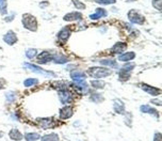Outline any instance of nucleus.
I'll return each instance as SVG.
<instances>
[{
	"instance_id": "nucleus-1",
	"label": "nucleus",
	"mask_w": 162,
	"mask_h": 141,
	"mask_svg": "<svg viewBox=\"0 0 162 141\" xmlns=\"http://www.w3.org/2000/svg\"><path fill=\"white\" fill-rule=\"evenodd\" d=\"M22 25L25 26V28L30 31H35L37 28V18L30 14H25L22 16Z\"/></svg>"
},
{
	"instance_id": "nucleus-2",
	"label": "nucleus",
	"mask_w": 162,
	"mask_h": 141,
	"mask_svg": "<svg viewBox=\"0 0 162 141\" xmlns=\"http://www.w3.org/2000/svg\"><path fill=\"white\" fill-rule=\"evenodd\" d=\"M111 74V71L108 70L105 68H99V66H96V68H91L89 70V75L93 78H103L107 77Z\"/></svg>"
},
{
	"instance_id": "nucleus-3",
	"label": "nucleus",
	"mask_w": 162,
	"mask_h": 141,
	"mask_svg": "<svg viewBox=\"0 0 162 141\" xmlns=\"http://www.w3.org/2000/svg\"><path fill=\"white\" fill-rule=\"evenodd\" d=\"M128 18H129V21L131 22V23L139 24V25H142L144 23V21H145L144 16H142L140 13L136 10H131L128 13Z\"/></svg>"
},
{
	"instance_id": "nucleus-4",
	"label": "nucleus",
	"mask_w": 162,
	"mask_h": 141,
	"mask_svg": "<svg viewBox=\"0 0 162 141\" xmlns=\"http://www.w3.org/2000/svg\"><path fill=\"white\" fill-rule=\"evenodd\" d=\"M24 66H25V68H27V69H30V70H32L33 72H35V73L42 74V75L52 76V77H55V76H56V74H55V73H51V72H47V71L43 70V69L39 68V66H37V65H33V64L25 63V64H24Z\"/></svg>"
},
{
	"instance_id": "nucleus-5",
	"label": "nucleus",
	"mask_w": 162,
	"mask_h": 141,
	"mask_svg": "<svg viewBox=\"0 0 162 141\" xmlns=\"http://www.w3.org/2000/svg\"><path fill=\"white\" fill-rule=\"evenodd\" d=\"M37 122L43 128H51L52 126H55V119L53 118L37 119Z\"/></svg>"
},
{
	"instance_id": "nucleus-6",
	"label": "nucleus",
	"mask_w": 162,
	"mask_h": 141,
	"mask_svg": "<svg viewBox=\"0 0 162 141\" xmlns=\"http://www.w3.org/2000/svg\"><path fill=\"white\" fill-rule=\"evenodd\" d=\"M73 88L75 89L76 91H78L79 93H87L89 91L87 89V84L85 82V80L83 81H79V82H75V84H71Z\"/></svg>"
},
{
	"instance_id": "nucleus-7",
	"label": "nucleus",
	"mask_w": 162,
	"mask_h": 141,
	"mask_svg": "<svg viewBox=\"0 0 162 141\" xmlns=\"http://www.w3.org/2000/svg\"><path fill=\"white\" fill-rule=\"evenodd\" d=\"M59 97H60V100H61L62 104H68V103L71 102V100H73L71 94L69 93L67 90L61 91V92L59 93Z\"/></svg>"
},
{
	"instance_id": "nucleus-8",
	"label": "nucleus",
	"mask_w": 162,
	"mask_h": 141,
	"mask_svg": "<svg viewBox=\"0 0 162 141\" xmlns=\"http://www.w3.org/2000/svg\"><path fill=\"white\" fill-rule=\"evenodd\" d=\"M73 113H74V110L71 106H65L60 110V118L65 120V119L71 118L73 116Z\"/></svg>"
},
{
	"instance_id": "nucleus-9",
	"label": "nucleus",
	"mask_w": 162,
	"mask_h": 141,
	"mask_svg": "<svg viewBox=\"0 0 162 141\" xmlns=\"http://www.w3.org/2000/svg\"><path fill=\"white\" fill-rule=\"evenodd\" d=\"M3 41L9 45H13V44H15L17 42V37L13 31H9L3 37Z\"/></svg>"
},
{
	"instance_id": "nucleus-10",
	"label": "nucleus",
	"mask_w": 162,
	"mask_h": 141,
	"mask_svg": "<svg viewBox=\"0 0 162 141\" xmlns=\"http://www.w3.org/2000/svg\"><path fill=\"white\" fill-rule=\"evenodd\" d=\"M69 35H71L69 27H64V28H63L62 30L59 32V34H58V39H59V41L64 43V42L67 41V39L69 37Z\"/></svg>"
},
{
	"instance_id": "nucleus-11",
	"label": "nucleus",
	"mask_w": 162,
	"mask_h": 141,
	"mask_svg": "<svg viewBox=\"0 0 162 141\" xmlns=\"http://www.w3.org/2000/svg\"><path fill=\"white\" fill-rule=\"evenodd\" d=\"M51 60H52V56L47 51H43L37 56V62L39 63H48Z\"/></svg>"
},
{
	"instance_id": "nucleus-12",
	"label": "nucleus",
	"mask_w": 162,
	"mask_h": 141,
	"mask_svg": "<svg viewBox=\"0 0 162 141\" xmlns=\"http://www.w3.org/2000/svg\"><path fill=\"white\" fill-rule=\"evenodd\" d=\"M71 77L75 82H79L85 79V74L81 71H73L71 73Z\"/></svg>"
},
{
	"instance_id": "nucleus-13",
	"label": "nucleus",
	"mask_w": 162,
	"mask_h": 141,
	"mask_svg": "<svg viewBox=\"0 0 162 141\" xmlns=\"http://www.w3.org/2000/svg\"><path fill=\"white\" fill-rule=\"evenodd\" d=\"M140 87L142 88V90L146 91V92L152 94V95L156 96V95H159V94H160V90H159V89H156V88H154V87H150V86H148V84H141Z\"/></svg>"
},
{
	"instance_id": "nucleus-14",
	"label": "nucleus",
	"mask_w": 162,
	"mask_h": 141,
	"mask_svg": "<svg viewBox=\"0 0 162 141\" xmlns=\"http://www.w3.org/2000/svg\"><path fill=\"white\" fill-rule=\"evenodd\" d=\"M113 109L116 113L118 115H123L124 111H125V106H124L123 102H121L120 100H115L113 104Z\"/></svg>"
},
{
	"instance_id": "nucleus-15",
	"label": "nucleus",
	"mask_w": 162,
	"mask_h": 141,
	"mask_svg": "<svg viewBox=\"0 0 162 141\" xmlns=\"http://www.w3.org/2000/svg\"><path fill=\"white\" fill-rule=\"evenodd\" d=\"M81 18H82V15H81V13H78V12L69 13V14H67L64 16V21H66V22L80 21Z\"/></svg>"
},
{
	"instance_id": "nucleus-16",
	"label": "nucleus",
	"mask_w": 162,
	"mask_h": 141,
	"mask_svg": "<svg viewBox=\"0 0 162 141\" xmlns=\"http://www.w3.org/2000/svg\"><path fill=\"white\" fill-rule=\"evenodd\" d=\"M9 136H10L11 139L14 141H20L22 139L21 133H20L19 131H17V129H12V131L9 133Z\"/></svg>"
},
{
	"instance_id": "nucleus-17",
	"label": "nucleus",
	"mask_w": 162,
	"mask_h": 141,
	"mask_svg": "<svg viewBox=\"0 0 162 141\" xmlns=\"http://www.w3.org/2000/svg\"><path fill=\"white\" fill-rule=\"evenodd\" d=\"M126 47H127L126 43H116L115 45L112 47L111 50H112V53H121L125 50Z\"/></svg>"
},
{
	"instance_id": "nucleus-18",
	"label": "nucleus",
	"mask_w": 162,
	"mask_h": 141,
	"mask_svg": "<svg viewBox=\"0 0 162 141\" xmlns=\"http://www.w3.org/2000/svg\"><path fill=\"white\" fill-rule=\"evenodd\" d=\"M106 15H107L106 10H103V9H97V10H96V12L94 13V14L90 15V18H91V19H98V18H100V17H102V16H106Z\"/></svg>"
},
{
	"instance_id": "nucleus-19",
	"label": "nucleus",
	"mask_w": 162,
	"mask_h": 141,
	"mask_svg": "<svg viewBox=\"0 0 162 141\" xmlns=\"http://www.w3.org/2000/svg\"><path fill=\"white\" fill-rule=\"evenodd\" d=\"M141 111L144 113H150V115H152V116L156 115L157 117H158V111L155 110V109L152 108L150 106H147V105H143V106H141Z\"/></svg>"
},
{
	"instance_id": "nucleus-20",
	"label": "nucleus",
	"mask_w": 162,
	"mask_h": 141,
	"mask_svg": "<svg viewBox=\"0 0 162 141\" xmlns=\"http://www.w3.org/2000/svg\"><path fill=\"white\" fill-rule=\"evenodd\" d=\"M52 60L56 62V63H66L67 62V58L63 55H60V53H56V55L52 56Z\"/></svg>"
},
{
	"instance_id": "nucleus-21",
	"label": "nucleus",
	"mask_w": 162,
	"mask_h": 141,
	"mask_svg": "<svg viewBox=\"0 0 162 141\" xmlns=\"http://www.w3.org/2000/svg\"><path fill=\"white\" fill-rule=\"evenodd\" d=\"M134 57H136V55H134V53H123V55H121L120 57H118V60L120 61H129V60H132L134 59Z\"/></svg>"
},
{
	"instance_id": "nucleus-22",
	"label": "nucleus",
	"mask_w": 162,
	"mask_h": 141,
	"mask_svg": "<svg viewBox=\"0 0 162 141\" xmlns=\"http://www.w3.org/2000/svg\"><path fill=\"white\" fill-rule=\"evenodd\" d=\"M25 138L27 141H37L40 139V135L37 133H27Z\"/></svg>"
},
{
	"instance_id": "nucleus-23",
	"label": "nucleus",
	"mask_w": 162,
	"mask_h": 141,
	"mask_svg": "<svg viewBox=\"0 0 162 141\" xmlns=\"http://www.w3.org/2000/svg\"><path fill=\"white\" fill-rule=\"evenodd\" d=\"M100 64H102V65H109V66H112V68H118V63L112 59L100 60Z\"/></svg>"
},
{
	"instance_id": "nucleus-24",
	"label": "nucleus",
	"mask_w": 162,
	"mask_h": 141,
	"mask_svg": "<svg viewBox=\"0 0 162 141\" xmlns=\"http://www.w3.org/2000/svg\"><path fill=\"white\" fill-rule=\"evenodd\" d=\"M52 86L55 87V89H59V90H66L67 87H68V84H66V82L64 81H56L52 84Z\"/></svg>"
},
{
	"instance_id": "nucleus-25",
	"label": "nucleus",
	"mask_w": 162,
	"mask_h": 141,
	"mask_svg": "<svg viewBox=\"0 0 162 141\" xmlns=\"http://www.w3.org/2000/svg\"><path fill=\"white\" fill-rule=\"evenodd\" d=\"M42 141H59V137L56 134H49V135H45L42 138Z\"/></svg>"
},
{
	"instance_id": "nucleus-26",
	"label": "nucleus",
	"mask_w": 162,
	"mask_h": 141,
	"mask_svg": "<svg viewBox=\"0 0 162 141\" xmlns=\"http://www.w3.org/2000/svg\"><path fill=\"white\" fill-rule=\"evenodd\" d=\"M130 77V72L128 71H125L122 69L121 72H120V80H123V81H125V80L129 79Z\"/></svg>"
},
{
	"instance_id": "nucleus-27",
	"label": "nucleus",
	"mask_w": 162,
	"mask_h": 141,
	"mask_svg": "<svg viewBox=\"0 0 162 141\" xmlns=\"http://www.w3.org/2000/svg\"><path fill=\"white\" fill-rule=\"evenodd\" d=\"M6 6H8V3H6V0H0V13L1 14H6Z\"/></svg>"
},
{
	"instance_id": "nucleus-28",
	"label": "nucleus",
	"mask_w": 162,
	"mask_h": 141,
	"mask_svg": "<svg viewBox=\"0 0 162 141\" xmlns=\"http://www.w3.org/2000/svg\"><path fill=\"white\" fill-rule=\"evenodd\" d=\"M91 84H92V86L96 89H102L103 87H105V82L101 81V80H93Z\"/></svg>"
},
{
	"instance_id": "nucleus-29",
	"label": "nucleus",
	"mask_w": 162,
	"mask_h": 141,
	"mask_svg": "<svg viewBox=\"0 0 162 141\" xmlns=\"http://www.w3.org/2000/svg\"><path fill=\"white\" fill-rule=\"evenodd\" d=\"M37 49L34 48H31V49H28V50L26 51V56L29 58V59H32V58L35 57V55H37Z\"/></svg>"
},
{
	"instance_id": "nucleus-30",
	"label": "nucleus",
	"mask_w": 162,
	"mask_h": 141,
	"mask_svg": "<svg viewBox=\"0 0 162 141\" xmlns=\"http://www.w3.org/2000/svg\"><path fill=\"white\" fill-rule=\"evenodd\" d=\"M37 84V79H33V78H30V79L25 80V82H24L25 87H27V88H29V87L33 86V84Z\"/></svg>"
},
{
	"instance_id": "nucleus-31",
	"label": "nucleus",
	"mask_w": 162,
	"mask_h": 141,
	"mask_svg": "<svg viewBox=\"0 0 162 141\" xmlns=\"http://www.w3.org/2000/svg\"><path fill=\"white\" fill-rule=\"evenodd\" d=\"M152 6H154L157 10L161 11V0H152Z\"/></svg>"
},
{
	"instance_id": "nucleus-32",
	"label": "nucleus",
	"mask_w": 162,
	"mask_h": 141,
	"mask_svg": "<svg viewBox=\"0 0 162 141\" xmlns=\"http://www.w3.org/2000/svg\"><path fill=\"white\" fill-rule=\"evenodd\" d=\"M97 3H100V4H111V3H114V0H96Z\"/></svg>"
},
{
	"instance_id": "nucleus-33",
	"label": "nucleus",
	"mask_w": 162,
	"mask_h": 141,
	"mask_svg": "<svg viewBox=\"0 0 162 141\" xmlns=\"http://www.w3.org/2000/svg\"><path fill=\"white\" fill-rule=\"evenodd\" d=\"M74 4H75L76 8H78V9H79V10H82V9H84V8H85L84 4L81 3L80 1H77V0H75V1H74Z\"/></svg>"
},
{
	"instance_id": "nucleus-34",
	"label": "nucleus",
	"mask_w": 162,
	"mask_h": 141,
	"mask_svg": "<svg viewBox=\"0 0 162 141\" xmlns=\"http://www.w3.org/2000/svg\"><path fill=\"white\" fill-rule=\"evenodd\" d=\"M134 68V64L133 63H130V65H129V64H126V65L125 66H124V68H123V70H125V71H128V72H130V71H131L132 70V69H133Z\"/></svg>"
},
{
	"instance_id": "nucleus-35",
	"label": "nucleus",
	"mask_w": 162,
	"mask_h": 141,
	"mask_svg": "<svg viewBox=\"0 0 162 141\" xmlns=\"http://www.w3.org/2000/svg\"><path fill=\"white\" fill-rule=\"evenodd\" d=\"M154 141H161V134L160 133H157L156 135H155Z\"/></svg>"
},
{
	"instance_id": "nucleus-36",
	"label": "nucleus",
	"mask_w": 162,
	"mask_h": 141,
	"mask_svg": "<svg viewBox=\"0 0 162 141\" xmlns=\"http://www.w3.org/2000/svg\"><path fill=\"white\" fill-rule=\"evenodd\" d=\"M4 84H6V81H4L3 79H0V89H2L4 87Z\"/></svg>"
},
{
	"instance_id": "nucleus-37",
	"label": "nucleus",
	"mask_w": 162,
	"mask_h": 141,
	"mask_svg": "<svg viewBox=\"0 0 162 141\" xmlns=\"http://www.w3.org/2000/svg\"><path fill=\"white\" fill-rule=\"evenodd\" d=\"M2 136H3V133H2V131H0V137H2Z\"/></svg>"
}]
</instances>
